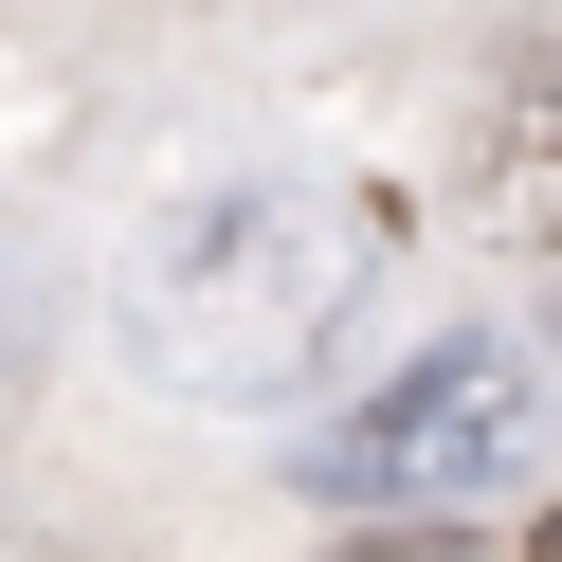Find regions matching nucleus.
<instances>
[{
  "label": "nucleus",
  "mask_w": 562,
  "mask_h": 562,
  "mask_svg": "<svg viewBox=\"0 0 562 562\" xmlns=\"http://www.w3.org/2000/svg\"><path fill=\"white\" fill-rule=\"evenodd\" d=\"M490 218H508V236H562V74H526V110L490 127Z\"/></svg>",
  "instance_id": "3"
},
{
  "label": "nucleus",
  "mask_w": 562,
  "mask_h": 562,
  "mask_svg": "<svg viewBox=\"0 0 562 562\" xmlns=\"http://www.w3.org/2000/svg\"><path fill=\"white\" fill-rule=\"evenodd\" d=\"M508 453H526V363L508 345H436V363H400L363 417H327L291 472L327 490V508L400 526V508H436V490H490Z\"/></svg>",
  "instance_id": "2"
},
{
  "label": "nucleus",
  "mask_w": 562,
  "mask_h": 562,
  "mask_svg": "<svg viewBox=\"0 0 562 562\" xmlns=\"http://www.w3.org/2000/svg\"><path fill=\"white\" fill-rule=\"evenodd\" d=\"M526 562H562V526H544V544H526Z\"/></svg>",
  "instance_id": "5"
},
{
  "label": "nucleus",
  "mask_w": 562,
  "mask_h": 562,
  "mask_svg": "<svg viewBox=\"0 0 562 562\" xmlns=\"http://www.w3.org/2000/svg\"><path fill=\"white\" fill-rule=\"evenodd\" d=\"M345 562H508V544H472V526H363Z\"/></svg>",
  "instance_id": "4"
},
{
  "label": "nucleus",
  "mask_w": 562,
  "mask_h": 562,
  "mask_svg": "<svg viewBox=\"0 0 562 562\" xmlns=\"http://www.w3.org/2000/svg\"><path fill=\"white\" fill-rule=\"evenodd\" d=\"M363 291H381V200H345V182H218V200L164 218L146 291H127V345H146L164 400H291L363 327Z\"/></svg>",
  "instance_id": "1"
}]
</instances>
